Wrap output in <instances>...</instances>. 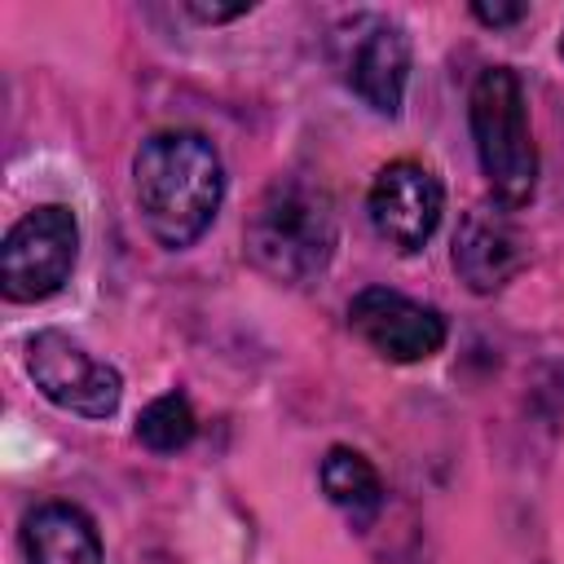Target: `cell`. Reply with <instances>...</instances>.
<instances>
[{
  "label": "cell",
  "instance_id": "4",
  "mask_svg": "<svg viewBox=\"0 0 564 564\" xmlns=\"http://www.w3.org/2000/svg\"><path fill=\"white\" fill-rule=\"evenodd\" d=\"M79 260V220L66 203L31 207L0 242V291L13 304H40L70 282Z\"/></svg>",
  "mask_w": 564,
  "mask_h": 564
},
{
  "label": "cell",
  "instance_id": "3",
  "mask_svg": "<svg viewBox=\"0 0 564 564\" xmlns=\"http://www.w3.org/2000/svg\"><path fill=\"white\" fill-rule=\"evenodd\" d=\"M467 123L494 203L507 212L524 207L538 189V145L529 128L524 84L511 66H485L476 75L467 97Z\"/></svg>",
  "mask_w": 564,
  "mask_h": 564
},
{
  "label": "cell",
  "instance_id": "7",
  "mask_svg": "<svg viewBox=\"0 0 564 564\" xmlns=\"http://www.w3.org/2000/svg\"><path fill=\"white\" fill-rule=\"evenodd\" d=\"M348 326L383 357V361H397V366H410V361H427L445 348V317L441 308L423 304V300H410L392 286H366L352 295L348 304Z\"/></svg>",
  "mask_w": 564,
  "mask_h": 564
},
{
  "label": "cell",
  "instance_id": "15",
  "mask_svg": "<svg viewBox=\"0 0 564 564\" xmlns=\"http://www.w3.org/2000/svg\"><path fill=\"white\" fill-rule=\"evenodd\" d=\"M560 57H564V35H560Z\"/></svg>",
  "mask_w": 564,
  "mask_h": 564
},
{
  "label": "cell",
  "instance_id": "6",
  "mask_svg": "<svg viewBox=\"0 0 564 564\" xmlns=\"http://www.w3.org/2000/svg\"><path fill=\"white\" fill-rule=\"evenodd\" d=\"M339 70L375 115H401L410 84V31L383 13H357L339 31Z\"/></svg>",
  "mask_w": 564,
  "mask_h": 564
},
{
  "label": "cell",
  "instance_id": "1",
  "mask_svg": "<svg viewBox=\"0 0 564 564\" xmlns=\"http://www.w3.org/2000/svg\"><path fill=\"white\" fill-rule=\"evenodd\" d=\"M132 198L150 238L167 251L194 247L225 198V163L194 128L150 132L132 154Z\"/></svg>",
  "mask_w": 564,
  "mask_h": 564
},
{
  "label": "cell",
  "instance_id": "8",
  "mask_svg": "<svg viewBox=\"0 0 564 564\" xmlns=\"http://www.w3.org/2000/svg\"><path fill=\"white\" fill-rule=\"evenodd\" d=\"M366 212H370L375 234L388 247L410 256V251H423V242L436 234L441 212H445V189L432 167H423L414 159H397L375 172Z\"/></svg>",
  "mask_w": 564,
  "mask_h": 564
},
{
  "label": "cell",
  "instance_id": "12",
  "mask_svg": "<svg viewBox=\"0 0 564 564\" xmlns=\"http://www.w3.org/2000/svg\"><path fill=\"white\" fill-rule=\"evenodd\" d=\"M194 432H198V419H194V405L185 392H163L137 414V441L154 454L185 449L194 441Z\"/></svg>",
  "mask_w": 564,
  "mask_h": 564
},
{
  "label": "cell",
  "instance_id": "5",
  "mask_svg": "<svg viewBox=\"0 0 564 564\" xmlns=\"http://www.w3.org/2000/svg\"><path fill=\"white\" fill-rule=\"evenodd\" d=\"M22 361H26L31 383L57 410H70V414H84V419H110L119 410L123 375L110 361L93 357L66 330H35L26 339Z\"/></svg>",
  "mask_w": 564,
  "mask_h": 564
},
{
  "label": "cell",
  "instance_id": "10",
  "mask_svg": "<svg viewBox=\"0 0 564 564\" xmlns=\"http://www.w3.org/2000/svg\"><path fill=\"white\" fill-rule=\"evenodd\" d=\"M26 564H106L97 524L70 502H44L22 520Z\"/></svg>",
  "mask_w": 564,
  "mask_h": 564
},
{
  "label": "cell",
  "instance_id": "11",
  "mask_svg": "<svg viewBox=\"0 0 564 564\" xmlns=\"http://www.w3.org/2000/svg\"><path fill=\"white\" fill-rule=\"evenodd\" d=\"M317 480H322V494L357 524L366 529L379 511H383V480L375 471V463L352 449V445H330L322 467H317Z\"/></svg>",
  "mask_w": 564,
  "mask_h": 564
},
{
  "label": "cell",
  "instance_id": "2",
  "mask_svg": "<svg viewBox=\"0 0 564 564\" xmlns=\"http://www.w3.org/2000/svg\"><path fill=\"white\" fill-rule=\"evenodd\" d=\"M242 242L264 278L282 286H308L335 260V242H339L335 198L326 194V185L308 176H278L247 212Z\"/></svg>",
  "mask_w": 564,
  "mask_h": 564
},
{
  "label": "cell",
  "instance_id": "13",
  "mask_svg": "<svg viewBox=\"0 0 564 564\" xmlns=\"http://www.w3.org/2000/svg\"><path fill=\"white\" fill-rule=\"evenodd\" d=\"M524 13H529L524 4H471V18L485 22V26H511V22H520Z\"/></svg>",
  "mask_w": 564,
  "mask_h": 564
},
{
  "label": "cell",
  "instance_id": "14",
  "mask_svg": "<svg viewBox=\"0 0 564 564\" xmlns=\"http://www.w3.org/2000/svg\"><path fill=\"white\" fill-rule=\"evenodd\" d=\"M185 13L198 18V22H234V18L251 13V4H198V0H189Z\"/></svg>",
  "mask_w": 564,
  "mask_h": 564
},
{
  "label": "cell",
  "instance_id": "9",
  "mask_svg": "<svg viewBox=\"0 0 564 564\" xmlns=\"http://www.w3.org/2000/svg\"><path fill=\"white\" fill-rule=\"evenodd\" d=\"M524 260H529V242L507 207L480 203L463 212L454 234V269L476 295H494L498 286H507L524 269Z\"/></svg>",
  "mask_w": 564,
  "mask_h": 564
}]
</instances>
